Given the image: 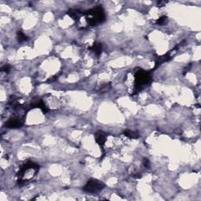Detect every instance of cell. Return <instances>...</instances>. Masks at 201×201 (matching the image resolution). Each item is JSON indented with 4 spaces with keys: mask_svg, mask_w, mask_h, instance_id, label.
<instances>
[{
    "mask_svg": "<svg viewBox=\"0 0 201 201\" xmlns=\"http://www.w3.org/2000/svg\"><path fill=\"white\" fill-rule=\"evenodd\" d=\"M39 168V165L32 162H27L24 163L17 174L19 178L18 185H25L28 180L32 178L38 173Z\"/></svg>",
    "mask_w": 201,
    "mask_h": 201,
    "instance_id": "cell-1",
    "label": "cell"
},
{
    "mask_svg": "<svg viewBox=\"0 0 201 201\" xmlns=\"http://www.w3.org/2000/svg\"><path fill=\"white\" fill-rule=\"evenodd\" d=\"M86 20L89 25H96L101 23L105 21V13L103 9L100 7H96L94 9L89 10L88 12L86 13Z\"/></svg>",
    "mask_w": 201,
    "mask_h": 201,
    "instance_id": "cell-2",
    "label": "cell"
},
{
    "mask_svg": "<svg viewBox=\"0 0 201 201\" xmlns=\"http://www.w3.org/2000/svg\"><path fill=\"white\" fill-rule=\"evenodd\" d=\"M135 82H134V90L135 93L139 92L142 89L143 86L148 84L151 80V75L149 72L139 69L134 76Z\"/></svg>",
    "mask_w": 201,
    "mask_h": 201,
    "instance_id": "cell-3",
    "label": "cell"
},
{
    "mask_svg": "<svg viewBox=\"0 0 201 201\" xmlns=\"http://www.w3.org/2000/svg\"><path fill=\"white\" fill-rule=\"evenodd\" d=\"M105 187V184L96 179L90 180L83 188V190L89 193H96Z\"/></svg>",
    "mask_w": 201,
    "mask_h": 201,
    "instance_id": "cell-4",
    "label": "cell"
},
{
    "mask_svg": "<svg viewBox=\"0 0 201 201\" xmlns=\"http://www.w3.org/2000/svg\"><path fill=\"white\" fill-rule=\"evenodd\" d=\"M24 123V119L21 117H13L12 119H9V121L6 123V126L9 128H18L21 127Z\"/></svg>",
    "mask_w": 201,
    "mask_h": 201,
    "instance_id": "cell-5",
    "label": "cell"
},
{
    "mask_svg": "<svg viewBox=\"0 0 201 201\" xmlns=\"http://www.w3.org/2000/svg\"><path fill=\"white\" fill-rule=\"evenodd\" d=\"M107 138V134L103 132V131H98L95 134V140L97 141V143L100 145L101 148L103 147V145L105 143Z\"/></svg>",
    "mask_w": 201,
    "mask_h": 201,
    "instance_id": "cell-6",
    "label": "cell"
},
{
    "mask_svg": "<svg viewBox=\"0 0 201 201\" xmlns=\"http://www.w3.org/2000/svg\"><path fill=\"white\" fill-rule=\"evenodd\" d=\"M68 15L70 16L73 20L77 21V20H79L80 16H81V12L77 10V9H71V10L68 11Z\"/></svg>",
    "mask_w": 201,
    "mask_h": 201,
    "instance_id": "cell-7",
    "label": "cell"
},
{
    "mask_svg": "<svg viewBox=\"0 0 201 201\" xmlns=\"http://www.w3.org/2000/svg\"><path fill=\"white\" fill-rule=\"evenodd\" d=\"M90 50L94 52L97 55H100V53H101V50H102V46H101L100 43H94V45L90 47Z\"/></svg>",
    "mask_w": 201,
    "mask_h": 201,
    "instance_id": "cell-8",
    "label": "cell"
},
{
    "mask_svg": "<svg viewBox=\"0 0 201 201\" xmlns=\"http://www.w3.org/2000/svg\"><path fill=\"white\" fill-rule=\"evenodd\" d=\"M124 134L127 137L130 138H137L138 137V134L136 132H134L132 131H124Z\"/></svg>",
    "mask_w": 201,
    "mask_h": 201,
    "instance_id": "cell-9",
    "label": "cell"
},
{
    "mask_svg": "<svg viewBox=\"0 0 201 201\" xmlns=\"http://www.w3.org/2000/svg\"><path fill=\"white\" fill-rule=\"evenodd\" d=\"M17 38H18V40L20 42H24V41L27 40V37L21 31L17 32Z\"/></svg>",
    "mask_w": 201,
    "mask_h": 201,
    "instance_id": "cell-10",
    "label": "cell"
},
{
    "mask_svg": "<svg viewBox=\"0 0 201 201\" xmlns=\"http://www.w3.org/2000/svg\"><path fill=\"white\" fill-rule=\"evenodd\" d=\"M167 20H168V17H165V16L161 17L156 21V24H158V25H163V24H164L165 22L167 21Z\"/></svg>",
    "mask_w": 201,
    "mask_h": 201,
    "instance_id": "cell-11",
    "label": "cell"
},
{
    "mask_svg": "<svg viewBox=\"0 0 201 201\" xmlns=\"http://www.w3.org/2000/svg\"><path fill=\"white\" fill-rule=\"evenodd\" d=\"M143 165L145 167V168H149V161L147 159H144Z\"/></svg>",
    "mask_w": 201,
    "mask_h": 201,
    "instance_id": "cell-12",
    "label": "cell"
},
{
    "mask_svg": "<svg viewBox=\"0 0 201 201\" xmlns=\"http://www.w3.org/2000/svg\"><path fill=\"white\" fill-rule=\"evenodd\" d=\"M9 65H8V64H6L4 67H3L2 68V71H5L6 72H9Z\"/></svg>",
    "mask_w": 201,
    "mask_h": 201,
    "instance_id": "cell-13",
    "label": "cell"
}]
</instances>
